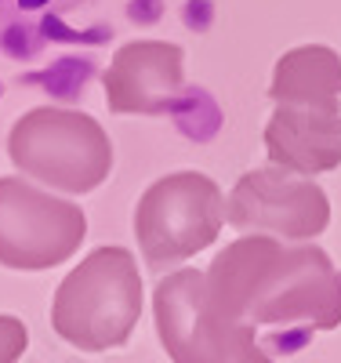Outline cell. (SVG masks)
<instances>
[{"instance_id": "6da1fadb", "label": "cell", "mask_w": 341, "mask_h": 363, "mask_svg": "<svg viewBox=\"0 0 341 363\" xmlns=\"http://www.w3.org/2000/svg\"><path fill=\"white\" fill-rule=\"evenodd\" d=\"M207 294L225 316L255 327L308 320L316 330H334L341 323V272L330 255L269 233H247L214 258Z\"/></svg>"}, {"instance_id": "7a4b0ae2", "label": "cell", "mask_w": 341, "mask_h": 363, "mask_svg": "<svg viewBox=\"0 0 341 363\" xmlns=\"http://www.w3.org/2000/svg\"><path fill=\"white\" fill-rule=\"evenodd\" d=\"M142 320V277L138 262L123 247L91 251L51 301V327L62 342L80 352L120 349Z\"/></svg>"}, {"instance_id": "3957f363", "label": "cell", "mask_w": 341, "mask_h": 363, "mask_svg": "<svg viewBox=\"0 0 341 363\" xmlns=\"http://www.w3.org/2000/svg\"><path fill=\"white\" fill-rule=\"evenodd\" d=\"M11 164L58 193H91L113 171V145L87 113L40 106L15 120L8 135Z\"/></svg>"}, {"instance_id": "277c9868", "label": "cell", "mask_w": 341, "mask_h": 363, "mask_svg": "<svg viewBox=\"0 0 341 363\" xmlns=\"http://www.w3.org/2000/svg\"><path fill=\"white\" fill-rule=\"evenodd\" d=\"M152 316L174 363H272L258 349V327L225 316L207 294V272L174 269L152 291Z\"/></svg>"}, {"instance_id": "5b68a950", "label": "cell", "mask_w": 341, "mask_h": 363, "mask_svg": "<svg viewBox=\"0 0 341 363\" xmlns=\"http://www.w3.org/2000/svg\"><path fill=\"white\" fill-rule=\"evenodd\" d=\"M229 222L225 196L200 171L164 174L142 193L135 211V236L149 269L189 262L218 240Z\"/></svg>"}, {"instance_id": "8992f818", "label": "cell", "mask_w": 341, "mask_h": 363, "mask_svg": "<svg viewBox=\"0 0 341 363\" xmlns=\"http://www.w3.org/2000/svg\"><path fill=\"white\" fill-rule=\"evenodd\" d=\"M87 233L84 211L26 178H0V265L40 272L69 262Z\"/></svg>"}, {"instance_id": "52a82bcc", "label": "cell", "mask_w": 341, "mask_h": 363, "mask_svg": "<svg viewBox=\"0 0 341 363\" xmlns=\"http://www.w3.org/2000/svg\"><path fill=\"white\" fill-rule=\"evenodd\" d=\"M229 222L240 233H269L301 244L327 229L330 222V200L308 174L287 171L280 164L247 171L233 196L225 200Z\"/></svg>"}, {"instance_id": "ba28073f", "label": "cell", "mask_w": 341, "mask_h": 363, "mask_svg": "<svg viewBox=\"0 0 341 363\" xmlns=\"http://www.w3.org/2000/svg\"><path fill=\"white\" fill-rule=\"evenodd\" d=\"M106 102L123 116H164L185 99V51L167 40L123 44L102 73Z\"/></svg>"}, {"instance_id": "9c48e42d", "label": "cell", "mask_w": 341, "mask_h": 363, "mask_svg": "<svg viewBox=\"0 0 341 363\" xmlns=\"http://www.w3.org/2000/svg\"><path fill=\"white\" fill-rule=\"evenodd\" d=\"M265 153L298 174H323L341 164V109L276 102L265 124Z\"/></svg>"}, {"instance_id": "30bf717a", "label": "cell", "mask_w": 341, "mask_h": 363, "mask_svg": "<svg viewBox=\"0 0 341 363\" xmlns=\"http://www.w3.org/2000/svg\"><path fill=\"white\" fill-rule=\"evenodd\" d=\"M272 102L341 109V58L323 44L291 48L272 73Z\"/></svg>"}, {"instance_id": "8fae6325", "label": "cell", "mask_w": 341, "mask_h": 363, "mask_svg": "<svg viewBox=\"0 0 341 363\" xmlns=\"http://www.w3.org/2000/svg\"><path fill=\"white\" fill-rule=\"evenodd\" d=\"M87 0H0V26H15V22H37L51 15H69L84 8Z\"/></svg>"}, {"instance_id": "7c38bea8", "label": "cell", "mask_w": 341, "mask_h": 363, "mask_svg": "<svg viewBox=\"0 0 341 363\" xmlns=\"http://www.w3.org/2000/svg\"><path fill=\"white\" fill-rule=\"evenodd\" d=\"M29 345L26 323L15 316H0V363H18Z\"/></svg>"}]
</instances>
